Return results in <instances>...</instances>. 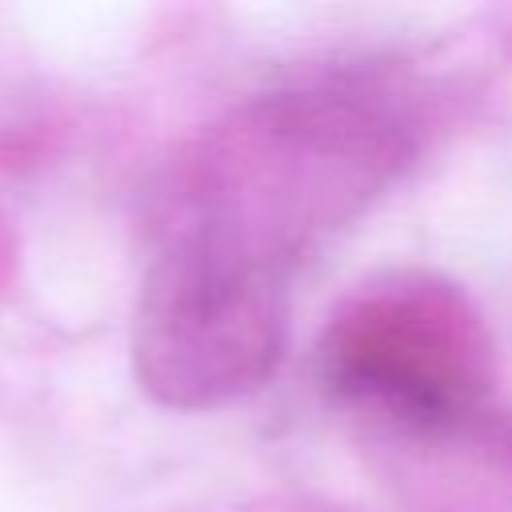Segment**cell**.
<instances>
[{"label":"cell","mask_w":512,"mask_h":512,"mask_svg":"<svg viewBox=\"0 0 512 512\" xmlns=\"http://www.w3.org/2000/svg\"><path fill=\"white\" fill-rule=\"evenodd\" d=\"M420 108L372 72L260 92L176 164L164 232H192L284 280L420 156Z\"/></svg>","instance_id":"obj_1"},{"label":"cell","mask_w":512,"mask_h":512,"mask_svg":"<svg viewBox=\"0 0 512 512\" xmlns=\"http://www.w3.org/2000/svg\"><path fill=\"white\" fill-rule=\"evenodd\" d=\"M288 284L192 232H164L132 316L140 388L176 412L260 392L288 344Z\"/></svg>","instance_id":"obj_3"},{"label":"cell","mask_w":512,"mask_h":512,"mask_svg":"<svg viewBox=\"0 0 512 512\" xmlns=\"http://www.w3.org/2000/svg\"><path fill=\"white\" fill-rule=\"evenodd\" d=\"M364 440L416 512H512V420L496 408Z\"/></svg>","instance_id":"obj_4"},{"label":"cell","mask_w":512,"mask_h":512,"mask_svg":"<svg viewBox=\"0 0 512 512\" xmlns=\"http://www.w3.org/2000/svg\"><path fill=\"white\" fill-rule=\"evenodd\" d=\"M316 380L364 436L420 432L492 408L496 340L460 284L388 268L332 308L316 340Z\"/></svg>","instance_id":"obj_2"}]
</instances>
